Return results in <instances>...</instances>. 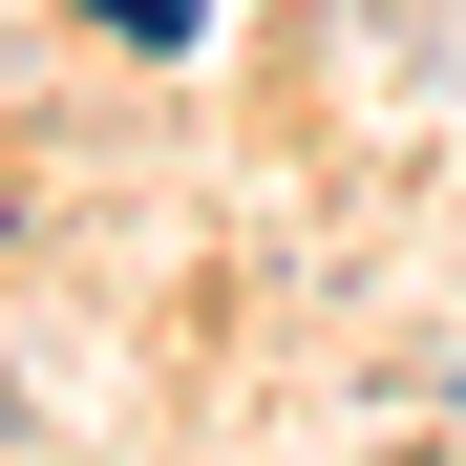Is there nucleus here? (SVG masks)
Returning <instances> with one entry per match:
<instances>
[{
    "instance_id": "nucleus-1",
    "label": "nucleus",
    "mask_w": 466,
    "mask_h": 466,
    "mask_svg": "<svg viewBox=\"0 0 466 466\" xmlns=\"http://www.w3.org/2000/svg\"><path fill=\"white\" fill-rule=\"evenodd\" d=\"M106 22H127V43H191V0H106Z\"/></svg>"
}]
</instances>
